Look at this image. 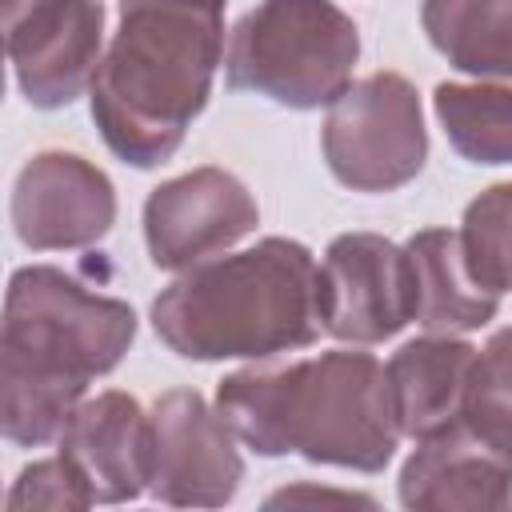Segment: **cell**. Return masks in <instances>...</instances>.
Returning a JSON list of instances; mask_svg holds the SVG:
<instances>
[{
    "instance_id": "cell-1",
    "label": "cell",
    "mask_w": 512,
    "mask_h": 512,
    "mask_svg": "<svg viewBox=\"0 0 512 512\" xmlns=\"http://www.w3.org/2000/svg\"><path fill=\"white\" fill-rule=\"evenodd\" d=\"M136 340V312L92 292L56 264L8 276L0 324V432L16 448L60 440L92 380L120 368Z\"/></svg>"
},
{
    "instance_id": "cell-2",
    "label": "cell",
    "mask_w": 512,
    "mask_h": 512,
    "mask_svg": "<svg viewBox=\"0 0 512 512\" xmlns=\"http://www.w3.org/2000/svg\"><path fill=\"white\" fill-rule=\"evenodd\" d=\"M224 64V0H120L88 88L100 140L128 168H160L208 108Z\"/></svg>"
},
{
    "instance_id": "cell-3",
    "label": "cell",
    "mask_w": 512,
    "mask_h": 512,
    "mask_svg": "<svg viewBox=\"0 0 512 512\" xmlns=\"http://www.w3.org/2000/svg\"><path fill=\"white\" fill-rule=\"evenodd\" d=\"M216 408L256 456H304L368 476L392 464L404 436L388 372L360 344L280 368H236L216 384Z\"/></svg>"
},
{
    "instance_id": "cell-4",
    "label": "cell",
    "mask_w": 512,
    "mask_h": 512,
    "mask_svg": "<svg viewBox=\"0 0 512 512\" xmlns=\"http://www.w3.org/2000/svg\"><path fill=\"white\" fill-rule=\"evenodd\" d=\"M316 276L320 264L304 240L264 236L176 272L148 320L180 360H272L320 340Z\"/></svg>"
},
{
    "instance_id": "cell-5",
    "label": "cell",
    "mask_w": 512,
    "mask_h": 512,
    "mask_svg": "<svg viewBox=\"0 0 512 512\" xmlns=\"http://www.w3.org/2000/svg\"><path fill=\"white\" fill-rule=\"evenodd\" d=\"M360 28L332 0H256L228 32L224 84L292 112L328 108L356 72Z\"/></svg>"
},
{
    "instance_id": "cell-6",
    "label": "cell",
    "mask_w": 512,
    "mask_h": 512,
    "mask_svg": "<svg viewBox=\"0 0 512 512\" xmlns=\"http://www.w3.org/2000/svg\"><path fill=\"white\" fill-rule=\"evenodd\" d=\"M320 148L336 184L352 192L380 196L412 184L428 164V128L416 84L388 68L352 80L328 104Z\"/></svg>"
},
{
    "instance_id": "cell-7",
    "label": "cell",
    "mask_w": 512,
    "mask_h": 512,
    "mask_svg": "<svg viewBox=\"0 0 512 512\" xmlns=\"http://www.w3.org/2000/svg\"><path fill=\"white\" fill-rule=\"evenodd\" d=\"M320 328L340 344H384L416 320V272L404 244L380 232L328 240L316 276Z\"/></svg>"
},
{
    "instance_id": "cell-8",
    "label": "cell",
    "mask_w": 512,
    "mask_h": 512,
    "mask_svg": "<svg viewBox=\"0 0 512 512\" xmlns=\"http://www.w3.org/2000/svg\"><path fill=\"white\" fill-rule=\"evenodd\" d=\"M148 496L172 508H224L244 480L240 436L196 388H168L152 400Z\"/></svg>"
},
{
    "instance_id": "cell-9",
    "label": "cell",
    "mask_w": 512,
    "mask_h": 512,
    "mask_svg": "<svg viewBox=\"0 0 512 512\" xmlns=\"http://www.w3.org/2000/svg\"><path fill=\"white\" fill-rule=\"evenodd\" d=\"M4 48L20 96L56 112L76 104L104 56L100 0H4Z\"/></svg>"
},
{
    "instance_id": "cell-10",
    "label": "cell",
    "mask_w": 512,
    "mask_h": 512,
    "mask_svg": "<svg viewBox=\"0 0 512 512\" xmlns=\"http://www.w3.org/2000/svg\"><path fill=\"white\" fill-rule=\"evenodd\" d=\"M144 248L160 272H184L200 260L232 252L260 224L248 184L216 164H200L160 180L144 200Z\"/></svg>"
},
{
    "instance_id": "cell-11",
    "label": "cell",
    "mask_w": 512,
    "mask_h": 512,
    "mask_svg": "<svg viewBox=\"0 0 512 512\" xmlns=\"http://www.w3.org/2000/svg\"><path fill=\"white\" fill-rule=\"evenodd\" d=\"M8 216L28 252L92 248L116 224V184L88 156L44 148L20 164Z\"/></svg>"
},
{
    "instance_id": "cell-12",
    "label": "cell",
    "mask_w": 512,
    "mask_h": 512,
    "mask_svg": "<svg viewBox=\"0 0 512 512\" xmlns=\"http://www.w3.org/2000/svg\"><path fill=\"white\" fill-rule=\"evenodd\" d=\"M396 500L412 512H500L512 508V456L464 420L420 436L396 476Z\"/></svg>"
},
{
    "instance_id": "cell-13",
    "label": "cell",
    "mask_w": 512,
    "mask_h": 512,
    "mask_svg": "<svg viewBox=\"0 0 512 512\" xmlns=\"http://www.w3.org/2000/svg\"><path fill=\"white\" fill-rule=\"evenodd\" d=\"M60 452L76 464L96 504H132L152 476V416L120 388L84 396L60 432Z\"/></svg>"
},
{
    "instance_id": "cell-14",
    "label": "cell",
    "mask_w": 512,
    "mask_h": 512,
    "mask_svg": "<svg viewBox=\"0 0 512 512\" xmlns=\"http://www.w3.org/2000/svg\"><path fill=\"white\" fill-rule=\"evenodd\" d=\"M476 344L452 332H424L404 340L384 372L392 388V408L400 420V432L420 440L432 432H444L464 420L468 384L476 368Z\"/></svg>"
},
{
    "instance_id": "cell-15",
    "label": "cell",
    "mask_w": 512,
    "mask_h": 512,
    "mask_svg": "<svg viewBox=\"0 0 512 512\" xmlns=\"http://www.w3.org/2000/svg\"><path fill=\"white\" fill-rule=\"evenodd\" d=\"M416 272V324L424 332H476L500 312V296L472 264L460 228H420L404 240Z\"/></svg>"
},
{
    "instance_id": "cell-16",
    "label": "cell",
    "mask_w": 512,
    "mask_h": 512,
    "mask_svg": "<svg viewBox=\"0 0 512 512\" xmlns=\"http://www.w3.org/2000/svg\"><path fill=\"white\" fill-rule=\"evenodd\" d=\"M420 28L456 72L512 80V0H420Z\"/></svg>"
},
{
    "instance_id": "cell-17",
    "label": "cell",
    "mask_w": 512,
    "mask_h": 512,
    "mask_svg": "<svg viewBox=\"0 0 512 512\" xmlns=\"http://www.w3.org/2000/svg\"><path fill=\"white\" fill-rule=\"evenodd\" d=\"M432 112L460 160L512 164V84L444 80L432 88Z\"/></svg>"
},
{
    "instance_id": "cell-18",
    "label": "cell",
    "mask_w": 512,
    "mask_h": 512,
    "mask_svg": "<svg viewBox=\"0 0 512 512\" xmlns=\"http://www.w3.org/2000/svg\"><path fill=\"white\" fill-rule=\"evenodd\" d=\"M464 424L512 456V324L496 328L476 352Z\"/></svg>"
},
{
    "instance_id": "cell-19",
    "label": "cell",
    "mask_w": 512,
    "mask_h": 512,
    "mask_svg": "<svg viewBox=\"0 0 512 512\" xmlns=\"http://www.w3.org/2000/svg\"><path fill=\"white\" fill-rule=\"evenodd\" d=\"M460 236L476 272L496 292H512V180L488 184L480 196L468 200L460 216Z\"/></svg>"
},
{
    "instance_id": "cell-20",
    "label": "cell",
    "mask_w": 512,
    "mask_h": 512,
    "mask_svg": "<svg viewBox=\"0 0 512 512\" xmlns=\"http://www.w3.org/2000/svg\"><path fill=\"white\" fill-rule=\"evenodd\" d=\"M4 504L12 512H32V508L80 512V508H92L96 500H92V488L84 484V476L76 472V464L56 448V456H40L16 472Z\"/></svg>"
},
{
    "instance_id": "cell-21",
    "label": "cell",
    "mask_w": 512,
    "mask_h": 512,
    "mask_svg": "<svg viewBox=\"0 0 512 512\" xmlns=\"http://www.w3.org/2000/svg\"><path fill=\"white\" fill-rule=\"evenodd\" d=\"M376 504L372 496H364V492H336V488H316V484H292V488H280V492H272L264 504L268 508H280V504Z\"/></svg>"
}]
</instances>
